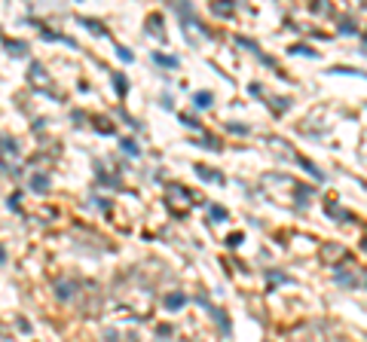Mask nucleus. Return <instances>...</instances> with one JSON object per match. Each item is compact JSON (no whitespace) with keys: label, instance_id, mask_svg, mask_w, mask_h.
I'll list each match as a JSON object with an SVG mask.
<instances>
[{"label":"nucleus","instance_id":"1","mask_svg":"<svg viewBox=\"0 0 367 342\" xmlns=\"http://www.w3.org/2000/svg\"><path fill=\"white\" fill-rule=\"evenodd\" d=\"M162 305L174 312V309H181V305H187V296H184V293H168V296L162 299Z\"/></svg>","mask_w":367,"mask_h":342},{"label":"nucleus","instance_id":"6","mask_svg":"<svg viewBox=\"0 0 367 342\" xmlns=\"http://www.w3.org/2000/svg\"><path fill=\"white\" fill-rule=\"evenodd\" d=\"M153 61H156V64H162V67H174V64H178V58H168V55H159V52H153Z\"/></svg>","mask_w":367,"mask_h":342},{"label":"nucleus","instance_id":"12","mask_svg":"<svg viewBox=\"0 0 367 342\" xmlns=\"http://www.w3.org/2000/svg\"><path fill=\"white\" fill-rule=\"evenodd\" d=\"M364 250H367V239H364Z\"/></svg>","mask_w":367,"mask_h":342},{"label":"nucleus","instance_id":"3","mask_svg":"<svg viewBox=\"0 0 367 342\" xmlns=\"http://www.w3.org/2000/svg\"><path fill=\"white\" fill-rule=\"evenodd\" d=\"M3 46H6L9 55H25V49H28V46H25V43H19V40H15V43H12V40H3Z\"/></svg>","mask_w":367,"mask_h":342},{"label":"nucleus","instance_id":"5","mask_svg":"<svg viewBox=\"0 0 367 342\" xmlns=\"http://www.w3.org/2000/svg\"><path fill=\"white\" fill-rule=\"evenodd\" d=\"M113 86H116V95H126V89H129V83H126L122 74H113Z\"/></svg>","mask_w":367,"mask_h":342},{"label":"nucleus","instance_id":"2","mask_svg":"<svg viewBox=\"0 0 367 342\" xmlns=\"http://www.w3.org/2000/svg\"><path fill=\"white\" fill-rule=\"evenodd\" d=\"M31 190H34V193H46V190H49V177H46V174H34V177H31Z\"/></svg>","mask_w":367,"mask_h":342},{"label":"nucleus","instance_id":"4","mask_svg":"<svg viewBox=\"0 0 367 342\" xmlns=\"http://www.w3.org/2000/svg\"><path fill=\"white\" fill-rule=\"evenodd\" d=\"M211 101H214L211 92H196V95H193V104H196V107H211Z\"/></svg>","mask_w":367,"mask_h":342},{"label":"nucleus","instance_id":"8","mask_svg":"<svg viewBox=\"0 0 367 342\" xmlns=\"http://www.w3.org/2000/svg\"><path fill=\"white\" fill-rule=\"evenodd\" d=\"M3 147H6V153H15V141L9 135H3Z\"/></svg>","mask_w":367,"mask_h":342},{"label":"nucleus","instance_id":"11","mask_svg":"<svg viewBox=\"0 0 367 342\" xmlns=\"http://www.w3.org/2000/svg\"><path fill=\"white\" fill-rule=\"evenodd\" d=\"M6 205H9L12 211H19V195H9V199H6Z\"/></svg>","mask_w":367,"mask_h":342},{"label":"nucleus","instance_id":"10","mask_svg":"<svg viewBox=\"0 0 367 342\" xmlns=\"http://www.w3.org/2000/svg\"><path fill=\"white\" fill-rule=\"evenodd\" d=\"M116 52H119V58H122V61H132V52H129V49H122V46H119Z\"/></svg>","mask_w":367,"mask_h":342},{"label":"nucleus","instance_id":"9","mask_svg":"<svg viewBox=\"0 0 367 342\" xmlns=\"http://www.w3.org/2000/svg\"><path fill=\"white\" fill-rule=\"evenodd\" d=\"M211 217H214V220H223V217H226V211H223V208H217V205H214V208H211Z\"/></svg>","mask_w":367,"mask_h":342},{"label":"nucleus","instance_id":"7","mask_svg":"<svg viewBox=\"0 0 367 342\" xmlns=\"http://www.w3.org/2000/svg\"><path fill=\"white\" fill-rule=\"evenodd\" d=\"M122 150H126L129 156H138V144H135L132 138H126V141H122Z\"/></svg>","mask_w":367,"mask_h":342}]
</instances>
